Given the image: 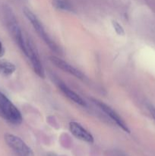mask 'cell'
Returning a JSON list of instances; mask_svg holds the SVG:
<instances>
[{"label": "cell", "instance_id": "1", "mask_svg": "<svg viewBox=\"0 0 155 156\" xmlns=\"http://www.w3.org/2000/svg\"><path fill=\"white\" fill-rule=\"evenodd\" d=\"M3 13H4L5 24L7 26L9 33L12 35V38L15 40V43L18 44L21 51L26 56V53H27L26 40H24L21 29L13 11L9 5H5L3 8Z\"/></svg>", "mask_w": 155, "mask_h": 156}, {"label": "cell", "instance_id": "2", "mask_svg": "<svg viewBox=\"0 0 155 156\" xmlns=\"http://www.w3.org/2000/svg\"><path fill=\"white\" fill-rule=\"evenodd\" d=\"M0 109L2 117L9 123L19 125L22 123L23 117L19 110L12 104V102L0 91Z\"/></svg>", "mask_w": 155, "mask_h": 156}, {"label": "cell", "instance_id": "3", "mask_svg": "<svg viewBox=\"0 0 155 156\" xmlns=\"http://www.w3.org/2000/svg\"><path fill=\"white\" fill-rule=\"evenodd\" d=\"M23 11H24V15H25L26 18L29 20V21H30V24H32V26L33 27L34 30H36L37 34L39 35L40 37L46 43V45H48V47H50V50H53L55 53H59V47H58V46L56 45V43L52 40V38L49 36L48 34L46 32L43 26L41 24L40 20L36 18V15H35L30 9H27V8H24Z\"/></svg>", "mask_w": 155, "mask_h": 156}, {"label": "cell", "instance_id": "4", "mask_svg": "<svg viewBox=\"0 0 155 156\" xmlns=\"http://www.w3.org/2000/svg\"><path fill=\"white\" fill-rule=\"evenodd\" d=\"M6 144L20 156H33L32 149L17 136L6 133L4 136Z\"/></svg>", "mask_w": 155, "mask_h": 156}, {"label": "cell", "instance_id": "5", "mask_svg": "<svg viewBox=\"0 0 155 156\" xmlns=\"http://www.w3.org/2000/svg\"><path fill=\"white\" fill-rule=\"evenodd\" d=\"M26 49H27L26 56L30 61V63H31L32 67H33V71L35 72V73L39 77L44 78V76H45V75H44V69L42 63L40 62V59L38 52L36 50V48L34 46V44L28 38L26 40Z\"/></svg>", "mask_w": 155, "mask_h": 156}, {"label": "cell", "instance_id": "6", "mask_svg": "<svg viewBox=\"0 0 155 156\" xmlns=\"http://www.w3.org/2000/svg\"><path fill=\"white\" fill-rule=\"evenodd\" d=\"M92 100L93 101H94V103L95 104V105H97V106L99 107V108H100V109L108 116V117H109V118H110L111 120H113V121L115 122V123H116L123 131L128 133H130V130H129V127L127 126L126 123H125L124 120L122 119V117H120L114 110H112L110 107L108 106L107 105H106V104L103 103V102L100 101L96 100V99H92Z\"/></svg>", "mask_w": 155, "mask_h": 156}, {"label": "cell", "instance_id": "7", "mask_svg": "<svg viewBox=\"0 0 155 156\" xmlns=\"http://www.w3.org/2000/svg\"><path fill=\"white\" fill-rule=\"evenodd\" d=\"M49 59H50V62H51L52 63L54 64L57 68L60 69L62 71L66 72V73L72 75V76L78 78V79H82L84 77V76L83 73H82L81 72L79 71L78 69L74 68V66L70 65L69 63H68V62H65V61L62 60L60 58H58L55 56H51L49 57Z\"/></svg>", "mask_w": 155, "mask_h": 156}, {"label": "cell", "instance_id": "8", "mask_svg": "<svg viewBox=\"0 0 155 156\" xmlns=\"http://www.w3.org/2000/svg\"><path fill=\"white\" fill-rule=\"evenodd\" d=\"M69 129L71 134L74 136H75L76 138L79 139V140H82V141L87 142V143H94V137H93V136L88 130H86L81 125L77 123V122H70Z\"/></svg>", "mask_w": 155, "mask_h": 156}, {"label": "cell", "instance_id": "9", "mask_svg": "<svg viewBox=\"0 0 155 156\" xmlns=\"http://www.w3.org/2000/svg\"><path fill=\"white\" fill-rule=\"evenodd\" d=\"M59 87L60 88V90L62 91V92L68 98H69L70 100L72 101L73 102H74L75 104L81 105L82 107L86 106V103H85L84 101L80 97L78 94H76L74 91H73L72 90L70 89L67 85H65L64 83H59Z\"/></svg>", "mask_w": 155, "mask_h": 156}, {"label": "cell", "instance_id": "10", "mask_svg": "<svg viewBox=\"0 0 155 156\" xmlns=\"http://www.w3.org/2000/svg\"><path fill=\"white\" fill-rule=\"evenodd\" d=\"M16 70V67L12 62L5 59H0V74L9 76L13 74Z\"/></svg>", "mask_w": 155, "mask_h": 156}, {"label": "cell", "instance_id": "11", "mask_svg": "<svg viewBox=\"0 0 155 156\" xmlns=\"http://www.w3.org/2000/svg\"><path fill=\"white\" fill-rule=\"evenodd\" d=\"M52 4L58 10L73 11L72 4L68 0H52Z\"/></svg>", "mask_w": 155, "mask_h": 156}, {"label": "cell", "instance_id": "12", "mask_svg": "<svg viewBox=\"0 0 155 156\" xmlns=\"http://www.w3.org/2000/svg\"><path fill=\"white\" fill-rule=\"evenodd\" d=\"M112 24L113 26V28L115 30V31L119 35H124L125 34V30L124 28L122 27V26L116 21H112Z\"/></svg>", "mask_w": 155, "mask_h": 156}, {"label": "cell", "instance_id": "13", "mask_svg": "<svg viewBox=\"0 0 155 156\" xmlns=\"http://www.w3.org/2000/svg\"><path fill=\"white\" fill-rule=\"evenodd\" d=\"M148 109L149 111H150V114H151L152 117H153V120H155V108H153V107L152 106H149Z\"/></svg>", "mask_w": 155, "mask_h": 156}, {"label": "cell", "instance_id": "14", "mask_svg": "<svg viewBox=\"0 0 155 156\" xmlns=\"http://www.w3.org/2000/svg\"><path fill=\"white\" fill-rule=\"evenodd\" d=\"M111 156H125L123 153H122L121 152H118V151H113V152L111 153Z\"/></svg>", "mask_w": 155, "mask_h": 156}, {"label": "cell", "instance_id": "15", "mask_svg": "<svg viewBox=\"0 0 155 156\" xmlns=\"http://www.w3.org/2000/svg\"><path fill=\"white\" fill-rule=\"evenodd\" d=\"M4 53H5L4 47H3L2 44V42L0 41V58L2 57L3 55H4Z\"/></svg>", "mask_w": 155, "mask_h": 156}, {"label": "cell", "instance_id": "16", "mask_svg": "<svg viewBox=\"0 0 155 156\" xmlns=\"http://www.w3.org/2000/svg\"><path fill=\"white\" fill-rule=\"evenodd\" d=\"M47 156H58L56 154L53 153V152H50V153L47 154Z\"/></svg>", "mask_w": 155, "mask_h": 156}, {"label": "cell", "instance_id": "17", "mask_svg": "<svg viewBox=\"0 0 155 156\" xmlns=\"http://www.w3.org/2000/svg\"><path fill=\"white\" fill-rule=\"evenodd\" d=\"M0 117H2V111H1V109H0Z\"/></svg>", "mask_w": 155, "mask_h": 156}]
</instances>
